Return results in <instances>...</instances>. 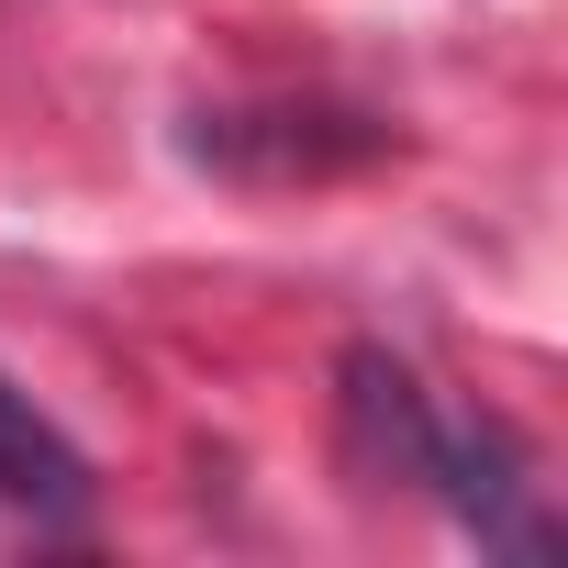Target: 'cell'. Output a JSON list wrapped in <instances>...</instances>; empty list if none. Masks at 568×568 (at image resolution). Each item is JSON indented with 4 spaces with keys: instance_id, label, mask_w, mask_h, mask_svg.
I'll use <instances>...</instances> for the list:
<instances>
[{
    "instance_id": "1",
    "label": "cell",
    "mask_w": 568,
    "mask_h": 568,
    "mask_svg": "<svg viewBox=\"0 0 568 568\" xmlns=\"http://www.w3.org/2000/svg\"><path fill=\"white\" fill-rule=\"evenodd\" d=\"M0 513H23V524H90V457L12 379H0Z\"/></svg>"
}]
</instances>
